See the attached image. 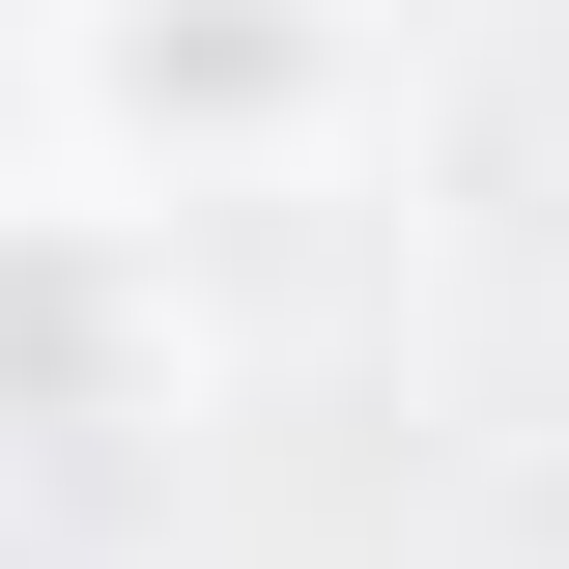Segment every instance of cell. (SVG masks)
<instances>
[{"mask_svg":"<svg viewBox=\"0 0 569 569\" xmlns=\"http://www.w3.org/2000/svg\"><path fill=\"white\" fill-rule=\"evenodd\" d=\"M86 86H114V142H284L342 86V29H313V0H114Z\"/></svg>","mask_w":569,"mask_h":569,"instance_id":"2","label":"cell"},{"mask_svg":"<svg viewBox=\"0 0 569 569\" xmlns=\"http://www.w3.org/2000/svg\"><path fill=\"white\" fill-rule=\"evenodd\" d=\"M200 313H171V228L142 200H0V456H114L171 427Z\"/></svg>","mask_w":569,"mask_h":569,"instance_id":"1","label":"cell"}]
</instances>
